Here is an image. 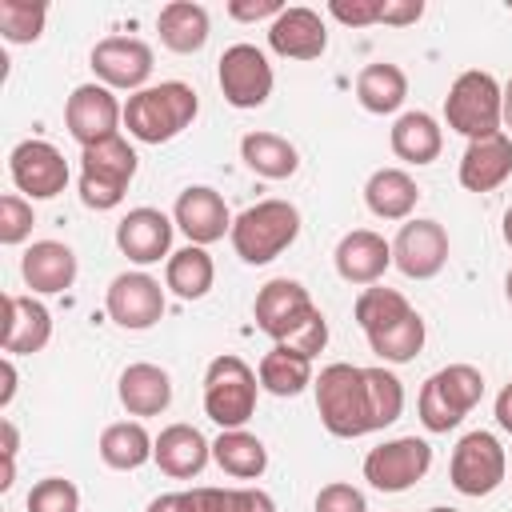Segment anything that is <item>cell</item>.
Returning a JSON list of instances; mask_svg holds the SVG:
<instances>
[{"label":"cell","mask_w":512,"mask_h":512,"mask_svg":"<svg viewBox=\"0 0 512 512\" xmlns=\"http://www.w3.org/2000/svg\"><path fill=\"white\" fill-rule=\"evenodd\" d=\"M500 236H504V244L512 248V204H508V212H504V224H500Z\"/></svg>","instance_id":"51"},{"label":"cell","mask_w":512,"mask_h":512,"mask_svg":"<svg viewBox=\"0 0 512 512\" xmlns=\"http://www.w3.org/2000/svg\"><path fill=\"white\" fill-rule=\"evenodd\" d=\"M504 128H512V80L504 84Z\"/></svg>","instance_id":"50"},{"label":"cell","mask_w":512,"mask_h":512,"mask_svg":"<svg viewBox=\"0 0 512 512\" xmlns=\"http://www.w3.org/2000/svg\"><path fill=\"white\" fill-rule=\"evenodd\" d=\"M212 460L232 480H260L268 468V448L248 428H228L212 440Z\"/></svg>","instance_id":"33"},{"label":"cell","mask_w":512,"mask_h":512,"mask_svg":"<svg viewBox=\"0 0 512 512\" xmlns=\"http://www.w3.org/2000/svg\"><path fill=\"white\" fill-rule=\"evenodd\" d=\"M152 460H156V468H160L164 476H172V480H192V476H200L204 464L212 460V444H208L204 432L192 428V424H168V428H160V436H156Z\"/></svg>","instance_id":"23"},{"label":"cell","mask_w":512,"mask_h":512,"mask_svg":"<svg viewBox=\"0 0 512 512\" xmlns=\"http://www.w3.org/2000/svg\"><path fill=\"white\" fill-rule=\"evenodd\" d=\"M424 16V0H384L380 8V24H392V28H408Z\"/></svg>","instance_id":"45"},{"label":"cell","mask_w":512,"mask_h":512,"mask_svg":"<svg viewBox=\"0 0 512 512\" xmlns=\"http://www.w3.org/2000/svg\"><path fill=\"white\" fill-rule=\"evenodd\" d=\"M116 396H120L128 416H160L172 404V376L160 364L136 360V364H128L120 372Z\"/></svg>","instance_id":"25"},{"label":"cell","mask_w":512,"mask_h":512,"mask_svg":"<svg viewBox=\"0 0 512 512\" xmlns=\"http://www.w3.org/2000/svg\"><path fill=\"white\" fill-rule=\"evenodd\" d=\"M448 232L440 220L428 216H412L400 224L396 240H392V264L408 276V280H432L444 272L448 264Z\"/></svg>","instance_id":"14"},{"label":"cell","mask_w":512,"mask_h":512,"mask_svg":"<svg viewBox=\"0 0 512 512\" xmlns=\"http://www.w3.org/2000/svg\"><path fill=\"white\" fill-rule=\"evenodd\" d=\"M200 112V96L184 80H160L124 100V128L140 144H168L176 140Z\"/></svg>","instance_id":"2"},{"label":"cell","mask_w":512,"mask_h":512,"mask_svg":"<svg viewBox=\"0 0 512 512\" xmlns=\"http://www.w3.org/2000/svg\"><path fill=\"white\" fill-rule=\"evenodd\" d=\"M496 424L512 436V384H504L500 396H496Z\"/></svg>","instance_id":"49"},{"label":"cell","mask_w":512,"mask_h":512,"mask_svg":"<svg viewBox=\"0 0 512 512\" xmlns=\"http://www.w3.org/2000/svg\"><path fill=\"white\" fill-rule=\"evenodd\" d=\"M256 376H260V388L272 392V396H300L316 380L312 376V360L292 352V348H284V344H276L272 352L260 356Z\"/></svg>","instance_id":"34"},{"label":"cell","mask_w":512,"mask_h":512,"mask_svg":"<svg viewBox=\"0 0 512 512\" xmlns=\"http://www.w3.org/2000/svg\"><path fill=\"white\" fill-rule=\"evenodd\" d=\"M204 512H276V500L264 488H196Z\"/></svg>","instance_id":"38"},{"label":"cell","mask_w":512,"mask_h":512,"mask_svg":"<svg viewBox=\"0 0 512 512\" xmlns=\"http://www.w3.org/2000/svg\"><path fill=\"white\" fill-rule=\"evenodd\" d=\"M100 460L116 472H136L140 464L152 460L156 452V436H148V428L140 420H116L100 432V444H96Z\"/></svg>","instance_id":"32"},{"label":"cell","mask_w":512,"mask_h":512,"mask_svg":"<svg viewBox=\"0 0 512 512\" xmlns=\"http://www.w3.org/2000/svg\"><path fill=\"white\" fill-rule=\"evenodd\" d=\"M316 512H368V500L356 484H344V480H332L316 492Z\"/></svg>","instance_id":"41"},{"label":"cell","mask_w":512,"mask_h":512,"mask_svg":"<svg viewBox=\"0 0 512 512\" xmlns=\"http://www.w3.org/2000/svg\"><path fill=\"white\" fill-rule=\"evenodd\" d=\"M32 224H36V216H32L28 196H20V192L0 196V244H8V248L24 244L32 236Z\"/></svg>","instance_id":"40"},{"label":"cell","mask_w":512,"mask_h":512,"mask_svg":"<svg viewBox=\"0 0 512 512\" xmlns=\"http://www.w3.org/2000/svg\"><path fill=\"white\" fill-rule=\"evenodd\" d=\"M268 48L284 60H320L328 48V28L316 8H284L268 24Z\"/></svg>","instance_id":"20"},{"label":"cell","mask_w":512,"mask_h":512,"mask_svg":"<svg viewBox=\"0 0 512 512\" xmlns=\"http://www.w3.org/2000/svg\"><path fill=\"white\" fill-rule=\"evenodd\" d=\"M424 336H428L424 316L412 308V312H408L404 320H396L392 328H384V332L368 336V348H372L384 364H408V360H416V356H420Z\"/></svg>","instance_id":"36"},{"label":"cell","mask_w":512,"mask_h":512,"mask_svg":"<svg viewBox=\"0 0 512 512\" xmlns=\"http://www.w3.org/2000/svg\"><path fill=\"white\" fill-rule=\"evenodd\" d=\"M172 220H176V228L188 236V244L208 248V244H216V240H224V236L232 232V220H236V216L228 212V204H224V196H220L216 188L192 184V188H184V192L176 196Z\"/></svg>","instance_id":"18"},{"label":"cell","mask_w":512,"mask_h":512,"mask_svg":"<svg viewBox=\"0 0 512 512\" xmlns=\"http://www.w3.org/2000/svg\"><path fill=\"white\" fill-rule=\"evenodd\" d=\"M364 204L380 220H412L420 204V188L404 168H376L364 184Z\"/></svg>","instance_id":"29"},{"label":"cell","mask_w":512,"mask_h":512,"mask_svg":"<svg viewBox=\"0 0 512 512\" xmlns=\"http://www.w3.org/2000/svg\"><path fill=\"white\" fill-rule=\"evenodd\" d=\"M48 24V4L40 0H0V36L8 44H36Z\"/></svg>","instance_id":"37"},{"label":"cell","mask_w":512,"mask_h":512,"mask_svg":"<svg viewBox=\"0 0 512 512\" xmlns=\"http://www.w3.org/2000/svg\"><path fill=\"white\" fill-rule=\"evenodd\" d=\"M48 340H52V312L32 292L4 296V332H0L4 356H32L48 348Z\"/></svg>","instance_id":"21"},{"label":"cell","mask_w":512,"mask_h":512,"mask_svg":"<svg viewBox=\"0 0 512 512\" xmlns=\"http://www.w3.org/2000/svg\"><path fill=\"white\" fill-rule=\"evenodd\" d=\"M156 32H160V44L176 56H192L208 44V32H212V20H208V8L204 4H192V0H172L160 8L156 16Z\"/></svg>","instance_id":"26"},{"label":"cell","mask_w":512,"mask_h":512,"mask_svg":"<svg viewBox=\"0 0 512 512\" xmlns=\"http://www.w3.org/2000/svg\"><path fill=\"white\" fill-rule=\"evenodd\" d=\"M484 396V376L472 364H448L432 372L416 396L420 424L428 432H452Z\"/></svg>","instance_id":"7"},{"label":"cell","mask_w":512,"mask_h":512,"mask_svg":"<svg viewBox=\"0 0 512 512\" xmlns=\"http://www.w3.org/2000/svg\"><path fill=\"white\" fill-rule=\"evenodd\" d=\"M428 512H460V508H452V504H436V508H428Z\"/></svg>","instance_id":"53"},{"label":"cell","mask_w":512,"mask_h":512,"mask_svg":"<svg viewBox=\"0 0 512 512\" xmlns=\"http://www.w3.org/2000/svg\"><path fill=\"white\" fill-rule=\"evenodd\" d=\"M408 312H412L408 296L396 292V288H384V284L364 288V292L356 296V304H352V316H356V324L364 328V336H376V332L392 328V324L404 320Z\"/></svg>","instance_id":"35"},{"label":"cell","mask_w":512,"mask_h":512,"mask_svg":"<svg viewBox=\"0 0 512 512\" xmlns=\"http://www.w3.org/2000/svg\"><path fill=\"white\" fill-rule=\"evenodd\" d=\"M284 12L280 0H232L228 4V16L240 20V24H256V20H276Z\"/></svg>","instance_id":"44"},{"label":"cell","mask_w":512,"mask_h":512,"mask_svg":"<svg viewBox=\"0 0 512 512\" xmlns=\"http://www.w3.org/2000/svg\"><path fill=\"white\" fill-rule=\"evenodd\" d=\"M312 392H316L320 424L340 440L380 432L396 424L404 412V384L384 364L360 368V364L336 360L320 368V376L312 380Z\"/></svg>","instance_id":"1"},{"label":"cell","mask_w":512,"mask_h":512,"mask_svg":"<svg viewBox=\"0 0 512 512\" xmlns=\"http://www.w3.org/2000/svg\"><path fill=\"white\" fill-rule=\"evenodd\" d=\"M336 276L344 284H360V288H372L380 284V276L392 268V240H384L380 232L372 228H352L340 236L336 252Z\"/></svg>","instance_id":"19"},{"label":"cell","mask_w":512,"mask_h":512,"mask_svg":"<svg viewBox=\"0 0 512 512\" xmlns=\"http://www.w3.org/2000/svg\"><path fill=\"white\" fill-rule=\"evenodd\" d=\"M300 236V208L288 200H256L232 220V248L244 264H272Z\"/></svg>","instance_id":"3"},{"label":"cell","mask_w":512,"mask_h":512,"mask_svg":"<svg viewBox=\"0 0 512 512\" xmlns=\"http://www.w3.org/2000/svg\"><path fill=\"white\" fill-rule=\"evenodd\" d=\"M88 64L104 88L140 92V88H148V76H152V48L136 36H104V40H96Z\"/></svg>","instance_id":"15"},{"label":"cell","mask_w":512,"mask_h":512,"mask_svg":"<svg viewBox=\"0 0 512 512\" xmlns=\"http://www.w3.org/2000/svg\"><path fill=\"white\" fill-rule=\"evenodd\" d=\"M8 176L20 196L28 200H52L68 188V160L56 144L48 140H20L8 152Z\"/></svg>","instance_id":"12"},{"label":"cell","mask_w":512,"mask_h":512,"mask_svg":"<svg viewBox=\"0 0 512 512\" xmlns=\"http://www.w3.org/2000/svg\"><path fill=\"white\" fill-rule=\"evenodd\" d=\"M428 468H432V444L420 436L384 440L364 456V480L376 492H392V496L416 488L428 476Z\"/></svg>","instance_id":"9"},{"label":"cell","mask_w":512,"mask_h":512,"mask_svg":"<svg viewBox=\"0 0 512 512\" xmlns=\"http://www.w3.org/2000/svg\"><path fill=\"white\" fill-rule=\"evenodd\" d=\"M148 512H204L200 508V492L188 488V492H164L148 504Z\"/></svg>","instance_id":"46"},{"label":"cell","mask_w":512,"mask_h":512,"mask_svg":"<svg viewBox=\"0 0 512 512\" xmlns=\"http://www.w3.org/2000/svg\"><path fill=\"white\" fill-rule=\"evenodd\" d=\"M508 476V456H504V444L476 428V432H464L452 448V460H448V484L460 492V496H492Z\"/></svg>","instance_id":"8"},{"label":"cell","mask_w":512,"mask_h":512,"mask_svg":"<svg viewBox=\"0 0 512 512\" xmlns=\"http://www.w3.org/2000/svg\"><path fill=\"white\" fill-rule=\"evenodd\" d=\"M380 8H384V0H332L328 16L348 28H368V24H380Z\"/></svg>","instance_id":"43"},{"label":"cell","mask_w":512,"mask_h":512,"mask_svg":"<svg viewBox=\"0 0 512 512\" xmlns=\"http://www.w3.org/2000/svg\"><path fill=\"white\" fill-rule=\"evenodd\" d=\"M388 144L396 152V160L404 164H432L440 152H444V128L432 112H400L392 132H388Z\"/></svg>","instance_id":"27"},{"label":"cell","mask_w":512,"mask_h":512,"mask_svg":"<svg viewBox=\"0 0 512 512\" xmlns=\"http://www.w3.org/2000/svg\"><path fill=\"white\" fill-rule=\"evenodd\" d=\"M172 232H176V220L172 216H164L160 208L140 204V208H128L120 216V224H116V248L132 264L148 268V264H160V260L172 256Z\"/></svg>","instance_id":"17"},{"label":"cell","mask_w":512,"mask_h":512,"mask_svg":"<svg viewBox=\"0 0 512 512\" xmlns=\"http://www.w3.org/2000/svg\"><path fill=\"white\" fill-rule=\"evenodd\" d=\"M120 124H124V104L100 80L76 84L72 96L64 100V128L80 148H92V144L120 136Z\"/></svg>","instance_id":"10"},{"label":"cell","mask_w":512,"mask_h":512,"mask_svg":"<svg viewBox=\"0 0 512 512\" xmlns=\"http://www.w3.org/2000/svg\"><path fill=\"white\" fill-rule=\"evenodd\" d=\"M16 448H20V432H16V424L4 416V420H0V456H4V460H16Z\"/></svg>","instance_id":"47"},{"label":"cell","mask_w":512,"mask_h":512,"mask_svg":"<svg viewBox=\"0 0 512 512\" xmlns=\"http://www.w3.org/2000/svg\"><path fill=\"white\" fill-rule=\"evenodd\" d=\"M216 84L232 108H260V104H268L276 76H272L268 56L256 44H232V48H224V56L216 64Z\"/></svg>","instance_id":"11"},{"label":"cell","mask_w":512,"mask_h":512,"mask_svg":"<svg viewBox=\"0 0 512 512\" xmlns=\"http://www.w3.org/2000/svg\"><path fill=\"white\" fill-rule=\"evenodd\" d=\"M240 160H244L256 176H264V180H288V176H296V168H300L296 144L284 140L280 132H264V128L240 136Z\"/></svg>","instance_id":"31"},{"label":"cell","mask_w":512,"mask_h":512,"mask_svg":"<svg viewBox=\"0 0 512 512\" xmlns=\"http://www.w3.org/2000/svg\"><path fill=\"white\" fill-rule=\"evenodd\" d=\"M216 284V264L208 256V248L200 244H184L164 260V288L180 300H204Z\"/></svg>","instance_id":"30"},{"label":"cell","mask_w":512,"mask_h":512,"mask_svg":"<svg viewBox=\"0 0 512 512\" xmlns=\"http://www.w3.org/2000/svg\"><path fill=\"white\" fill-rule=\"evenodd\" d=\"M324 344H328V320H324L320 308L284 340V348H292V352H300V356H308V360H316V356L324 352Z\"/></svg>","instance_id":"42"},{"label":"cell","mask_w":512,"mask_h":512,"mask_svg":"<svg viewBox=\"0 0 512 512\" xmlns=\"http://www.w3.org/2000/svg\"><path fill=\"white\" fill-rule=\"evenodd\" d=\"M316 312L308 288L292 276H276L268 280L260 292H256V304H252V316H256V328L264 336H272L276 344H284L308 316Z\"/></svg>","instance_id":"16"},{"label":"cell","mask_w":512,"mask_h":512,"mask_svg":"<svg viewBox=\"0 0 512 512\" xmlns=\"http://www.w3.org/2000/svg\"><path fill=\"white\" fill-rule=\"evenodd\" d=\"M140 168L136 148L124 136L80 148V200L92 212H108L128 196V184Z\"/></svg>","instance_id":"6"},{"label":"cell","mask_w":512,"mask_h":512,"mask_svg":"<svg viewBox=\"0 0 512 512\" xmlns=\"http://www.w3.org/2000/svg\"><path fill=\"white\" fill-rule=\"evenodd\" d=\"M460 184L468 192H492L512 176V136L496 132L484 140H468L464 156H460Z\"/></svg>","instance_id":"24"},{"label":"cell","mask_w":512,"mask_h":512,"mask_svg":"<svg viewBox=\"0 0 512 512\" xmlns=\"http://www.w3.org/2000/svg\"><path fill=\"white\" fill-rule=\"evenodd\" d=\"M356 100L364 112L372 116H392L404 108L408 100V76L400 64H388V60H372L356 72Z\"/></svg>","instance_id":"28"},{"label":"cell","mask_w":512,"mask_h":512,"mask_svg":"<svg viewBox=\"0 0 512 512\" xmlns=\"http://www.w3.org/2000/svg\"><path fill=\"white\" fill-rule=\"evenodd\" d=\"M0 376H4L0 408H8V404H12V396H16V364H12V356H4V360H0Z\"/></svg>","instance_id":"48"},{"label":"cell","mask_w":512,"mask_h":512,"mask_svg":"<svg viewBox=\"0 0 512 512\" xmlns=\"http://www.w3.org/2000/svg\"><path fill=\"white\" fill-rule=\"evenodd\" d=\"M256 392H260L256 368L236 352H224L204 372V416L220 424V432L244 428L256 416Z\"/></svg>","instance_id":"4"},{"label":"cell","mask_w":512,"mask_h":512,"mask_svg":"<svg viewBox=\"0 0 512 512\" xmlns=\"http://www.w3.org/2000/svg\"><path fill=\"white\" fill-rule=\"evenodd\" d=\"M76 252L60 240H32L20 256V276L32 288V296H56L76 284Z\"/></svg>","instance_id":"22"},{"label":"cell","mask_w":512,"mask_h":512,"mask_svg":"<svg viewBox=\"0 0 512 512\" xmlns=\"http://www.w3.org/2000/svg\"><path fill=\"white\" fill-rule=\"evenodd\" d=\"M28 512H80V488L64 476H44L28 492Z\"/></svg>","instance_id":"39"},{"label":"cell","mask_w":512,"mask_h":512,"mask_svg":"<svg viewBox=\"0 0 512 512\" xmlns=\"http://www.w3.org/2000/svg\"><path fill=\"white\" fill-rule=\"evenodd\" d=\"M504 296H508V304H512V268H508V276H504Z\"/></svg>","instance_id":"52"},{"label":"cell","mask_w":512,"mask_h":512,"mask_svg":"<svg viewBox=\"0 0 512 512\" xmlns=\"http://www.w3.org/2000/svg\"><path fill=\"white\" fill-rule=\"evenodd\" d=\"M164 304H168V300H164L160 280L148 276V272H140V268L112 276V284H108V292H104V312H108V320L120 324V328H128V332H144V328L160 324Z\"/></svg>","instance_id":"13"},{"label":"cell","mask_w":512,"mask_h":512,"mask_svg":"<svg viewBox=\"0 0 512 512\" xmlns=\"http://www.w3.org/2000/svg\"><path fill=\"white\" fill-rule=\"evenodd\" d=\"M444 120L468 140L496 136L504 128V88L496 84V76L480 68L460 72L444 96Z\"/></svg>","instance_id":"5"}]
</instances>
